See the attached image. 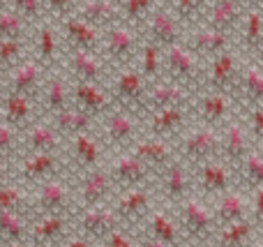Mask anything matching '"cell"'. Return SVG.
<instances>
[{
	"label": "cell",
	"mask_w": 263,
	"mask_h": 247,
	"mask_svg": "<svg viewBox=\"0 0 263 247\" xmlns=\"http://www.w3.org/2000/svg\"><path fill=\"white\" fill-rule=\"evenodd\" d=\"M148 88L150 83L143 79V74L139 69H118V74L114 77L109 86L111 100L114 106L120 111H127L134 116H145V100H148Z\"/></svg>",
	"instance_id": "obj_2"
},
{
	"label": "cell",
	"mask_w": 263,
	"mask_h": 247,
	"mask_svg": "<svg viewBox=\"0 0 263 247\" xmlns=\"http://www.w3.org/2000/svg\"><path fill=\"white\" fill-rule=\"evenodd\" d=\"M201 60L182 44H176L164 51V72L166 81H173L178 86H185L194 92L199 83H203V72H201Z\"/></svg>",
	"instance_id": "obj_5"
},
{
	"label": "cell",
	"mask_w": 263,
	"mask_h": 247,
	"mask_svg": "<svg viewBox=\"0 0 263 247\" xmlns=\"http://www.w3.org/2000/svg\"><path fill=\"white\" fill-rule=\"evenodd\" d=\"M157 176H159V194H162V199L166 203L178 208L187 197H192L194 176L190 174V169H187V164L182 160H176L171 166H166Z\"/></svg>",
	"instance_id": "obj_15"
},
{
	"label": "cell",
	"mask_w": 263,
	"mask_h": 247,
	"mask_svg": "<svg viewBox=\"0 0 263 247\" xmlns=\"http://www.w3.org/2000/svg\"><path fill=\"white\" fill-rule=\"evenodd\" d=\"M250 217L256 226H263V187L254 189L250 199Z\"/></svg>",
	"instance_id": "obj_52"
},
{
	"label": "cell",
	"mask_w": 263,
	"mask_h": 247,
	"mask_svg": "<svg viewBox=\"0 0 263 247\" xmlns=\"http://www.w3.org/2000/svg\"><path fill=\"white\" fill-rule=\"evenodd\" d=\"M238 171H240V176H242L247 187H252V189L263 187V157H261V153L252 150L250 155L245 157V162H242V166Z\"/></svg>",
	"instance_id": "obj_49"
},
{
	"label": "cell",
	"mask_w": 263,
	"mask_h": 247,
	"mask_svg": "<svg viewBox=\"0 0 263 247\" xmlns=\"http://www.w3.org/2000/svg\"><path fill=\"white\" fill-rule=\"evenodd\" d=\"M139 247H168V245L159 243V240H153V238H145V240H143V243H141Z\"/></svg>",
	"instance_id": "obj_56"
},
{
	"label": "cell",
	"mask_w": 263,
	"mask_h": 247,
	"mask_svg": "<svg viewBox=\"0 0 263 247\" xmlns=\"http://www.w3.org/2000/svg\"><path fill=\"white\" fill-rule=\"evenodd\" d=\"M256 67H259L261 72H263V46L259 49V53H256Z\"/></svg>",
	"instance_id": "obj_57"
},
{
	"label": "cell",
	"mask_w": 263,
	"mask_h": 247,
	"mask_svg": "<svg viewBox=\"0 0 263 247\" xmlns=\"http://www.w3.org/2000/svg\"><path fill=\"white\" fill-rule=\"evenodd\" d=\"M166 9L185 26H194L199 28L203 23L205 9H208V3L205 0H171V3H164Z\"/></svg>",
	"instance_id": "obj_41"
},
{
	"label": "cell",
	"mask_w": 263,
	"mask_h": 247,
	"mask_svg": "<svg viewBox=\"0 0 263 247\" xmlns=\"http://www.w3.org/2000/svg\"><path fill=\"white\" fill-rule=\"evenodd\" d=\"M60 30H63V42L67 44V49H79V51H92L100 53L102 46V32L95 30L92 26H88L86 21L72 14V16L60 21Z\"/></svg>",
	"instance_id": "obj_27"
},
{
	"label": "cell",
	"mask_w": 263,
	"mask_h": 247,
	"mask_svg": "<svg viewBox=\"0 0 263 247\" xmlns=\"http://www.w3.org/2000/svg\"><path fill=\"white\" fill-rule=\"evenodd\" d=\"M9 5H12V9L32 28V30H35L37 26H42L44 18L49 16L44 0H14V3H9Z\"/></svg>",
	"instance_id": "obj_48"
},
{
	"label": "cell",
	"mask_w": 263,
	"mask_h": 247,
	"mask_svg": "<svg viewBox=\"0 0 263 247\" xmlns=\"http://www.w3.org/2000/svg\"><path fill=\"white\" fill-rule=\"evenodd\" d=\"M176 153H178V160H182L185 164L192 162V166L215 162L222 155V137H219L217 129L196 127L192 132L182 134Z\"/></svg>",
	"instance_id": "obj_4"
},
{
	"label": "cell",
	"mask_w": 263,
	"mask_h": 247,
	"mask_svg": "<svg viewBox=\"0 0 263 247\" xmlns=\"http://www.w3.org/2000/svg\"><path fill=\"white\" fill-rule=\"evenodd\" d=\"M102 146L111 150H132L139 141V116L127 113V111L114 109L104 118V129H102Z\"/></svg>",
	"instance_id": "obj_6"
},
{
	"label": "cell",
	"mask_w": 263,
	"mask_h": 247,
	"mask_svg": "<svg viewBox=\"0 0 263 247\" xmlns=\"http://www.w3.org/2000/svg\"><path fill=\"white\" fill-rule=\"evenodd\" d=\"M148 118V132L155 139H166L176 137L182 127H185L187 118H190V109L187 106H168V109H157L145 113Z\"/></svg>",
	"instance_id": "obj_31"
},
{
	"label": "cell",
	"mask_w": 263,
	"mask_h": 247,
	"mask_svg": "<svg viewBox=\"0 0 263 247\" xmlns=\"http://www.w3.org/2000/svg\"><path fill=\"white\" fill-rule=\"evenodd\" d=\"M63 247H92V243H90V240H86L83 236H74V238L65 240Z\"/></svg>",
	"instance_id": "obj_55"
},
{
	"label": "cell",
	"mask_w": 263,
	"mask_h": 247,
	"mask_svg": "<svg viewBox=\"0 0 263 247\" xmlns=\"http://www.w3.org/2000/svg\"><path fill=\"white\" fill-rule=\"evenodd\" d=\"M65 55V69H67L69 81L77 83H97V86H106V63L102 60L100 53L92 51H79L67 49L63 51Z\"/></svg>",
	"instance_id": "obj_9"
},
{
	"label": "cell",
	"mask_w": 263,
	"mask_h": 247,
	"mask_svg": "<svg viewBox=\"0 0 263 247\" xmlns=\"http://www.w3.org/2000/svg\"><path fill=\"white\" fill-rule=\"evenodd\" d=\"M245 12H247V3H240V0H213V3H208L201 26L233 37L240 30Z\"/></svg>",
	"instance_id": "obj_11"
},
{
	"label": "cell",
	"mask_w": 263,
	"mask_h": 247,
	"mask_svg": "<svg viewBox=\"0 0 263 247\" xmlns=\"http://www.w3.org/2000/svg\"><path fill=\"white\" fill-rule=\"evenodd\" d=\"M102 155H104V146H102V139L97 134L88 132L69 139V162L79 166L83 174L100 169Z\"/></svg>",
	"instance_id": "obj_28"
},
{
	"label": "cell",
	"mask_w": 263,
	"mask_h": 247,
	"mask_svg": "<svg viewBox=\"0 0 263 247\" xmlns=\"http://www.w3.org/2000/svg\"><path fill=\"white\" fill-rule=\"evenodd\" d=\"M143 42L157 46L159 51H166L176 44H182V23L166 9V5L159 3L155 7L153 16L143 26Z\"/></svg>",
	"instance_id": "obj_7"
},
{
	"label": "cell",
	"mask_w": 263,
	"mask_h": 247,
	"mask_svg": "<svg viewBox=\"0 0 263 247\" xmlns=\"http://www.w3.org/2000/svg\"><path fill=\"white\" fill-rule=\"evenodd\" d=\"M178 226H180V234H185L194 243H208L217 234L213 211L194 194L178 206Z\"/></svg>",
	"instance_id": "obj_3"
},
{
	"label": "cell",
	"mask_w": 263,
	"mask_h": 247,
	"mask_svg": "<svg viewBox=\"0 0 263 247\" xmlns=\"http://www.w3.org/2000/svg\"><path fill=\"white\" fill-rule=\"evenodd\" d=\"M222 137V155L219 160L227 162L231 169H240L245 157L252 153V143H250V132L245 129V125L238 123V120H229L227 125L219 132Z\"/></svg>",
	"instance_id": "obj_19"
},
{
	"label": "cell",
	"mask_w": 263,
	"mask_h": 247,
	"mask_svg": "<svg viewBox=\"0 0 263 247\" xmlns=\"http://www.w3.org/2000/svg\"><path fill=\"white\" fill-rule=\"evenodd\" d=\"M3 247H35V245H30L28 240H21V243H12V245H3Z\"/></svg>",
	"instance_id": "obj_58"
},
{
	"label": "cell",
	"mask_w": 263,
	"mask_h": 247,
	"mask_svg": "<svg viewBox=\"0 0 263 247\" xmlns=\"http://www.w3.org/2000/svg\"><path fill=\"white\" fill-rule=\"evenodd\" d=\"M12 174H14L12 160H5V157H0V187H3V185H9V178H12Z\"/></svg>",
	"instance_id": "obj_54"
},
{
	"label": "cell",
	"mask_w": 263,
	"mask_h": 247,
	"mask_svg": "<svg viewBox=\"0 0 263 247\" xmlns=\"http://www.w3.org/2000/svg\"><path fill=\"white\" fill-rule=\"evenodd\" d=\"M238 32H240V49H245L247 53H259L263 46V12L256 5H247Z\"/></svg>",
	"instance_id": "obj_38"
},
{
	"label": "cell",
	"mask_w": 263,
	"mask_h": 247,
	"mask_svg": "<svg viewBox=\"0 0 263 247\" xmlns=\"http://www.w3.org/2000/svg\"><path fill=\"white\" fill-rule=\"evenodd\" d=\"M143 226L148 231V238L159 240V243H164L168 247L180 245V226L164 211H150L148 217L143 220Z\"/></svg>",
	"instance_id": "obj_37"
},
{
	"label": "cell",
	"mask_w": 263,
	"mask_h": 247,
	"mask_svg": "<svg viewBox=\"0 0 263 247\" xmlns=\"http://www.w3.org/2000/svg\"><path fill=\"white\" fill-rule=\"evenodd\" d=\"M231 42H233L231 35H224V32H217V30H213V28L199 26V28H194V32H192L190 42H187L185 46L199 60H203V58L213 60V58H217V55L231 51Z\"/></svg>",
	"instance_id": "obj_29"
},
{
	"label": "cell",
	"mask_w": 263,
	"mask_h": 247,
	"mask_svg": "<svg viewBox=\"0 0 263 247\" xmlns=\"http://www.w3.org/2000/svg\"><path fill=\"white\" fill-rule=\"evenodd\" d=\"M28 40H0V74L12 72L23 63Z\"/></svg>",
	"instance_id": "obj_47"
},
{
	"label": "cell",
	"mask_w": 263,
	"mask_h": 247,
	"mask_svg": "<svg viewBox=\"0 0 263 247\" xmlns=\"http://www.w3.org/2000/svg\"><path fill=\"white\" fill-rule=\"evenodd\" d=\"M49 123L53 125V129L58 132L60 139H67L69 141V139L79 137V134L92 132V123H95V120L72 104V106H67L65 111H60L58 116L49 118Z\"/></svg>",
	"instance_id": "obj_35"
},
{
	"label": "cell",
	"mask_w": 263,
	"mask_h": 247,
	"mask_svg": "<svg viewBox=\"0 0 263 247\" xmlns=\"http://www.w3.org/2000/svg\"><path fill=\"white\" fill-rule=\"evenodd\" d=\"M63 40L53 28V23L44 21L42 26L35 28V32H32V60H37L44 72H55L60 58H63Z\"/></svg>",
	"instance_id": "obj_14"
},
{
	"label": "cell",
	"mask_w": 263,
	"mask_h": 247,
	"mask_svg": "<svg viewBox=\"0 0 263 247\" xmlns=\"http://www.w3.org/2000/svg\"><path fill=\"white\" fill-rule=\"evenodd\" d=\"M32 102L30 97L23 95H12V92H5L0 106H3V123L14 127L16 132L30 127V118H32Z\"/></svg>",
	"instance_id": "obj_36"
},
{
	"label": "cell",
	"mask_w": 263,
	"mask_h": 247,
	"mask_svg": "<svg viewBox=\"0 0 263 247\" xmlns=\"http://www.w3.org/2000/svg\"><path fill=\"white\" fill-rule=\"evenodd\" d=\"M132 155L139 157L143 164H148L155 174H162L166 166H171L178 160V153L166 139H155V137H145L139 139L132 148Z\"/></svg>",
	"instance_id": "obj_22"
},
{
	"label": "cell",
	"mask_w": 263,
	"mask_h": 247,
	"mask_svg": "<svg viewBox=\"0 0 263 247\" xmlns=\"http://www.w3.org/2000/svg\"><path fill=\"white\" fill-rule=\"evenodd\" d=\"M114 180L109 176V169L100 166L95 171H88L81 176V183H79V203H81L83 211L88 208H102L114 194Z\"/></svg>",
	"instance_id": "obj_18"
},
{
	"label": "cell",
	"mask_w": 263,
	"mask_h": 247,
	"mask_svg": "<svg viewBox=\"0 0 263 247\" xmlns=\"http://www.w3.org/2000/svg\"><path fill=\"white\" fill-rule=\"evenodd\" d=\"M40 100L42 109L49 118H53L67 106H72V81H69V77H65L60 72H49L44 79V86L40 90Z\"/></svg>",
	"instance_id": "obj_21"
},
{
	"label": "cell",
	"mask_w": 263,
	"mask_h": 247,
	"mask_svg": "<svg viewBox=\"0 0 263 247\" xmlns=\"http://www.w3.org/2000/svg\"><path fill=\"white\" fill-rule=\"evenodd\" d=\"M141 46H143V32L125 23H116L114 28L102 32L100 55L106 65L125 69L141 53Z\"/></svg>",
	"instance_id": "obj_1"
},
{
	"label": "cell",
	"mask_w": 263,
	"mask_h": 247,
	"mask_svg": "<svg viewBox=\"0 0 263 247\" xmlns=\"http://www.w3.org/2000/svg\"><path fill=\"white\" fill-rule=\"evenodd\" d=\"M157 5L159 3H155V0H123V3H118L120 23L136 28V30H143V26L153 16Z\"/></svg>",
	"instance_id": "obj_40"
},
{
	"label": "cell",
	"mask_w": 263,
	"mask_h": 247,
	"mask_svg": "<svg viewBox=\"0 0 263 247\" xmlns=\"http://www.w3.org/2000/svg\"><path fill=\"white\" fill-rule=\"evenodd\" d=\"M139 58H141L139 72L143 74L145 81H148V83L159 81V77H162V69H164V51H159L157 46H153V44H148V42H143Z\"/></svg>",
	"instance_id": "obj_45"
},
{
	"label": "cell",
	"mask_w": 263,
	"mask_h": 247,
	"mask_svg": "<svg viewBox=\"0 0 263 247\" xmlns=\"http://www.w3.org/2000/svg\"><path fill=\"white\" fill-rule=\"evenodd\" d=\"M120 226L118 217H116L114 208H88V211H81V217H79V231L86 240L90 243H104V238L116 231Z\"/></svg>",
	"instance_id": "obj_26"
},
{
	"label": "cell",
	"mask_w": 263,
	"mask_h": 247,
	"mask_svg": "<svg viewBox=\"0 0 263 247\" xmlns=\"http://www.w3.org/2000/svg\"><path fill=\"white\" fill-rule=\"evenodd\" d=\"M109 176L114 180L116 187L125 189H134V187H145L148 180L153 176H157L148 164L134 157L132 153H123L120 157H116L114 162L109 164Z\"/></svg>",
	"instance_id": "obj_13"
},
{
	"label": "cell",
	"mask_w": 263,
	"mask_h": 247,
	"mask_svg": "<svg viewBox=\"0 0 263 247\" xmlns=\"http://www.w3.org/2000/svg\"><path fill=\"white\" fill-rule=\"evenodd\" d=\"M46 74L42 69V65L32 58H26L18 67H14L9 72V79L5 83V92H12V95H23V97H40V90L44 86V79Z\"/></svg>",
	"instance_id": "obj_17"
},
{
	"label": "cell",
	"mask_w": 263,
	"mask_h": 247,
	"mask_svg": "<svg viewBox=\"0 0 263 247\" xmlns=\"http://www.w3.org/2000/svg\"><path fill=\"white\" fill-rule=\"evenodd\" d=\"M77 16L100 32L120 23L118 3H114V0H81L77 5Z\"/></svg>",
	"instance_id": "obj_32"
},
{
	"label": "cell",
	"mask_w": 263,
	"mask_h": 247,
	"mask_svg": "<svg viewBox=\"0 0 263 247\" xmlns=\"http://www.w3.org/2000/svg\"><path fill=\"white\" fill-rule=\"evenodd\" d=\"M242 79V67L238 65V58L233 51L217 55L210 60L208 72L203 74V86L213 92H224V95H238Z\"/></svg>",
	"instance_id": "obj_8"
},
{
	"label": "cell",
	"mask_w": 263,
	"mask_h": 247,
	"mask_svg": "<svg viewBox=\"0 0 263 247\" xmlns=\"http://www.w3.org/2000/svg\"><path fill=\"white\" fill-rule=\"evenodd\" d=\"M63 162L60 155H42V153H28L16 166L18 183L26 185H42L51 180L60 171Z\"/></svg>",
	"instance_id": "obj_20"
},
{
	"label": "cell",
	"mask_w": 263,
	"mask_h": 247,
	"mask_svg": "<svg viewBox=\"0 0 263 247\" xmlns=\"http://www.w3.org/2000/svg\"><path fill=\"white\" fill-rule=\"evenodd\" d=\"M67 236V215H42L28 226V243L35 247H55Z\"/></svg>",
	"instance_id": "obj_30"
},
{
	"label": "cell",
	"mask_w": 263,
	"mask_h": 247,
	"mask_svg": "<svg viewBox=\"0 0 263 247\" xmlns=\"http://www.w3.org/2000/svg\"><path fill=\"white\" fill-rule=\"evenodd\" d=\"M0 213H18V215L30 213V199L16 183L0 187Z\"/></svg>",
	"instance_id": "obj_46"
},
{
	"label": "cell",
	"mask_w": 263,
	"mask_h": 247,
	"mask_svg": "<svg viewBox=\"0 0 263 247\" xmlns=\"http://www.w3.org/2000/svg\"><path fill=\"white\" fill-rule=\"evenodd\" d=\"M231 95L213 90H205L203 95L196 97L194 116L201 120V127L222 129L231 120Z\"/></svg>",
	"instance_id": "obj_16"
},
{
	"label": "cell",
	"mask_w": 263,
	"mask_h": 247,
	"mask_svg": "<svg viewBox=\"0 0 263 247\" xmlns=\"http://www.w3.org/2000/svg\"><path fill=\"white\" fill-rule=\"evenodd\" d=\"M16 137H18L16 129L5 125V123H0V157L12 160L14 150H16Z\"/></svg>",
	"instance_id": "obj_50"
},
{
	"label": "cell",
	"mask_w": 263,
	"mask_h": 247,
	"mask_svg": "<svg viewBox=\"0 0 263 247\" xmlns=\"http://www.w3.org/2000/svg\"><path fill=\"white\" fill-rule=\"evenodd\" d=\"M150 197L148 187H134V189H125L120 192V197L114 203V213L118 217L120 224H139L148 217L150 213Z\"/></svg>",
	"instance_id": "obj_24"
},
{
	"label": "cell",
	"mask_w": 263,
	"mask_h": 247,
	"mask_svg": "<svg viewBox=\"0 0 263 247\" xmlns=\"http://www.w3.org/2000/svg\"><path fill=\"white\" fill-rule=\"evenodd\" d=\"M231 174H233V169L222 160L194 166V180L203 194H217V197H222V194L231 192V183H233Z\"/></svg>",
	"instance_id": "obj_25"
},
{
	"label": "cell",
	"mask_w": 263,
	"mask_h": 247,
	"mask_svg": "<svg viewBox=\"0 0 263 247\" xmlns=\"http://www.w3.org/2000/svg\"><path fill=\"white\" fill-rule=\"evenodd\" d=\"M63 139L53 129L49 120H37L26 129V148L28 153H42V155H58Z\"/></svg>",
	"instance_id": "obj_34"
},
{
	"label": "cell",
	"mask_w": 263,
	"mask_h": 247,
	"mask_svg": "<svg viewBox=\"0 0 263 247\" xmlns=\"http://www.w3.org/2000/svg\"><path fill=\"white\" fill-rule=\"evenodd\" d=\"M104 247H139V245L129 238V234L123 229V226H118V229L111 231V234L104 238Z\"/></svg>",
	"instance_id": "obj_51"
},
{
	"label": "cell",
	"mask_w": 263,
	"mask_h": 247,
	"mask_svg": "<svg viewBox=\"0 0 263 247\" xmlns=\"http://www.w3.org/2000/svg\"><path fill=\"white\" fill-rule=\"evenodd\" d=\"M238 92H242L252 106L263 104V72L256 67V63H247L242 67V79Z\"/></svg>",
	"instance_id": "obj_43"
},
{
	"label": "cell",
	"mask_w": 263,
	"mask_h": 247,
	"mask_svg": "<svg viewBox=\"0 0 263 247\" xmlns=\"http://www.w3.org/2000/svg\"><path fill=\"white\" fill-rule=\"evenodd\" d=\"M250 137L263 141V104L252 106V113H250Z\"/></svg>",
	"instance_id": "obj_53"
},
{
	"label": "cell",
	"mask_w": 263,
	"mask_h": 247,
	"mask_svg": "<svg viewBox=\"0 0 263 247\" xmlns=\"http://www.w3.org/2000/svg\"><path fill=\"white\" fill-rule=\"evenodd\" d=\"M69 206H72V189L65 185V180L51 178L40 185L37 194L30 201V211L42 215H67Z\"/></svg>",
	"instance_id": "obj_10"
},
{
	"label": "cell",
	"mask_w": 263,
	"mask_h": 247,
	"mask_svg": "<svg viewBox=\"0 0 263 247\" xmlns=\"http://www.w3.org/2000/svg\"><path fill=\"white\" fill-rule=\"evenodd\" d=\"M28 226L30 222L26 215L18 213H0V245H12L28 240Z\"/></svg>",
	"instance_id": "obj_42"
},
{
	"label": "cell",
	"mask_w": 263,
	"mask_h": 247,
	"mask_svg": "<svg viewBox=\"0 0 263 247\" xmlns=\"http://www.w3.org/2000/svg\"><path fill=\"white\" fill-rule=\"evenodd\" d=\"M194 100V92L185 86H178L173 81L159 79V81L150 83L148 88V100H145V113L157 109H168V106H190Z\"/></svg>",
	"instance_id": "obj_23"
},
{
	"label": "cell",
	"mask_w": 263,
	"mask_h": 247,
	"mask_svg": "<svg viewBox=\"0 0 263 247\" xmlns=\"http://www.w3.org/2000/svg\"><path fill=\"white\" fill-rule=\"evenodd\" d=\"M254 226L256 224L252 222V217L219 226L217 234H215V247H250V240L254 236Z\"/></svg>",
	"instance_id": "obj_39"
},
{
	"label": "cell",
	"mask_w": 263,
	"mask_h": 247,
	"mask_svg": "<svg viewBox=\"0 0 263 247\" xmlns=\"http://www.w3.org/2000/svg\"><path fill=\"white\" fill-rule=\"evenodd\" d=\"M5 95V83H3V74H0V100H3Z\"/></svg>",
	"instance_id": "obj_59"
},
{
	"label": "cell",
	"mask_w": 263,
	"mask_h": 247,
	"mask_svg": "<svg viewBox=\"0 0 263 247\" xmlns=\"http://www.w3.org/2000/svg\"><path fill=\"white\" fill-rule=\"evenodd\" d=\"M28 32L30 26L7 3L0 9V40H28Z\"/></svg>",
	"instance_id": "obj_44"
},
{
	"label": "cell",
	"mask_w": 263,
	"mask_h": 247,
	"mask_svg": "<svg viewBox=\"0 0 263 247\" xmlns=\"http://www.w3.org/2000/svg\"><path fill=\"white\" fill-rule=\"evenodd\" d=\"M213 217H215L217 229L219 226L233 224V222L247 220L250 217V199L242 192H238V189H231V192L222 194L217 199V203L213 208Z\"/></svg>",
	"instance_id": "obj_33"
},
{
	"label": "cell",
	"mask_w": 263,
	"mask_h": 247,
	"mask_svg": "<svg viewBox=\"0 0 263 247\" xmlns=\"http://www.w3.org/2000/svg\"><path fill=\"white\" fill-rule=\"evenodd\" d=\"M261 143V148H259V153H261V157H263V141H259Z\"/></svg>",
	"instance_id": "obj_60"
},
{
	"label": "cell",
	"mask_w": 263,
	"mask_h": 247,
	"mask_svg": "<svg viewBox=\"0 0 263 247\" xmlns=\"http://www.w3.org/2000/svg\"><path fill=\"white\" fill-rule=\"evenodd\" d=\"M72 104L88 113L92 120L102 118L104 120L111 111L116 109L111 92L106 86H97V83H77L72 81Z\"/></svg>",
	"instance_id": "obj_12"
}]
</instances>
